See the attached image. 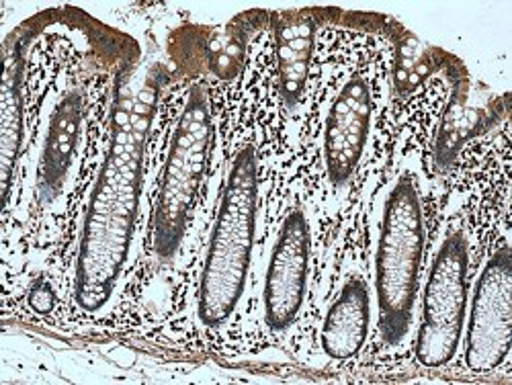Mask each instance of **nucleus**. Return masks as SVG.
<instances>
[{
    "label": "nucleus",
    "instance_id": "f257e3e1",
    "mask_svg": "<svg viewBox=\"0 0 512 385\" xmlns=\"http://www.w3.org/2000/svg\"><path fill=\"white\" fill-rule=\"evenodd\" d=\"M160 82L162 68L152 66L138 84L123 78L117 87L111 136L84 211L74 265V302L84 312L95 314L111 302L130 263Z\"/></svg>",
    "mask_w": 512,
    "mask_h": 385
},
{
    "label": "nucleus",
    "instance_id": "f03ea898",
    "mask_svg": "<svg viewBox=\"0 0 512 385\" xmlns=\"http://www.w3.org/2000/svg\"><path fill=\"white\" fill-rule=\"evenodd\" d=\"M259 177V152L244 142L230 160L203 256L197 318L205 328L230 322L244 299L259 220Z\"/></svg>",
    "mask_w": 512,
    "mask_h": 385
},
{
    "label": "nucleus",
    "instance_id": "7ed1b4c3",
    "mask_svg": "<svg viewBox=\"0 0 512 385\" xmlns=\"http://www.w3.org/2000/svg\"><path fill=\"white\" fill-rule=\"evenodd\" d=\"M424 209L416 177L406 170L381 205L375 246V302L381 340L394 347L414 318L424 261Z\"/></svg>",
    "mask_w": 512,
    "mask_h": 385
},
{
    "label": "nucleus",
    "instance_id": "20e7f679",
    "mask_svg": "<svg viewBox=\"0 0 512 385\" xmlns=\"http://www.w3.org/2000/svg\"><path fill=\"white\" fill-rule=\"evenodd\" d=\"M213 119L205 89L193 84L170 134L152 216L156 259L173 261L185 238L207 173Z\"/></svg>",
    "mask_w": 512,
    "mask_h": 385
},
{
    "label": "nucleus",
    "instance_id": "39448f33",
    "mask_svg": "<svg viewBox=\"0 0 512 385\" xmlns=\"http://www.w3.org/2000/svg\"><path fill=\"white\" fill-rule=\"evenodd\" d=\"M469 242L461 226H451L426 277L416 334V361L422 367L449 365L459 347L467 316Z\"/></svg>",
    "mask_w": 512,
    "mask_h": 385
},
{
    "label": "nucleus",
    "instance_id": "423d86ee",
    "mask_svg": "<svg viewBox=\"0 0 512 385\" xmlns=\"http://www.w3.org/2000/svg\"><path fill=\"white\" fill-rule=\"evenodd\" d=\"M512 340V252L504 242L486 261L465 322V365L474 373L498 369Z\"/></svg>",
    "mask_w": 512,
    "mask_h": 385
},
{
    "label": "nucleus",
    "instance_id": "0eeeda50",
    "mask_svg": "<svg viewBox=\"0 0 512 385\" xmlns=\"http://www.w3.org/2000/svg\"><path fill=\"white\" fill-rule=\"evenodd\" d=\"M312 226L302 205L287 209L269 252L263 314L273 332H287L300 318L310 283Z\"/></svg>",
    "mask_w": 512,
    "mask_h": 385
},
{
    "label": "nucleus",
    "instance_id": "6e6552de",
    "mask_svg": "<svg viewBox=\"0 0 512 385\" xmlns=\"http://www.w3.org/2000/svg\"><path fill=\"white\" fill-rule=\"evenodd\" d=\"M373 123V93L365 72L357 70L334 95L324 123V166L334 189H345L365 156Z\"/></svg>",
    "mask_w": 512,
    "mask_h": 385
},
{
    "label": "nucleus",
    "instance_id": "1a4fd4ad",
    "mask_svg": "<svg viewBox=\"0 0 512 385\" xmlns=\"http://www.w3.org/2000/svg\"><path fill=\"white\" fill-rule=\"evenodd\" d=\"M263 21V11H248L218 27H183L173 41L175 60L211 78L234 80L246 66L250 39Z\"/></svg>",
    "mask_w": 512,
    "mask_h": 385
},
{
    "label": "nucleus",
    "instance_id": "9d476101",
    "mask_svg": "<svg viewBox=\"0 0 512 385\" xmlns=\"http://www.w3.org/2000/svg\"><path fill=\"white\" fill-rule=\"evenodd\" d=\"M82 127L84 91L72 84L54 103L41 140L35 173V193L41 205H52L62 197L80 152Z\"/></svg>",
    "mask_w": 512,
    "mask_h": 385
},
{
    "label": "nucleus",
    "instance_id": "9b49d317",
    "mask_svg": "<svg viewBox=\"0 0 512 385\" xmlns=\"http://www.w3.org/2000/svg\"><path fill=\"white\" fill-rule=\"evenodd\" d=\"M322 13L318 9H302L273 17L279 93L287 111H295L306 95Z\"/></svg>",
    "mask_w": 512,
    "mask_h": 385
},
{
    "label": "nucleus",
    "instance_id": "f8f14e48",
    "mask_svg": "<svg viewBox=\"0 0 512 385\" xmlns=\"http://www.w3.org/2000/svg\"><path fill=\"white\" fill-rule=\"evenodd\" d=\"M371 289L363 275H349L336 291L320 328V347L334 361H349L367 345L371 332Z\"/></svg>",
    "mask_w": 512,
    "mask_h": 385
},
{
    "label": "nucleus",
    "instance_id": "ddd939ff",
    "mask_svg": "<svg viewBox=\"0 0 512 385\" xmlns=\"http://www.w3.org/2000/svg\"><path fill=\"white\" fill-rule=\"evenodd\" d=\"M498 103L482 95L472 82L461 78L451 93L445 107L439 134L435 140V164L449 168L459 156L461 148L484 134L496 121Z\"/></svg>",
    "mask_w": 512,
    "mask_h": 385
},
{
    "label": "nucleus",
    "instance_id": "4468645a",
    "mask_svg": "<svg viewBox=\"0 0 512 385\" xmlns=\"http://www.w3.org/2000/svg\"><path fill=\"white\" fill-rule=\"evenodd\" d=\"M23 74H25V37L13 35L5 44V74H3V103H0V164H3V195L5 207L11 201V187L19 154L25 140V103H23Z\"/></svg>",
    "mask_w": 512,
    "mask_h": 385
},
{
    "label": "nucleus",
    "instance_id": "2eb2a0df",
    "mask_svg": "<svg viewBox=\"0 0 512 385\" xmlns=\"http://www.w3.org/2000/svg\"><path fill=\"white\" fill-rule=\"evenodd\" d=\"M394 60H392V84L400 99L414 95L443 64L447 54L439 48L424 44L414 33L404 27L394 31Z\"/></svg>",
    "mask_w": 512,
    "mask_h": 385
},
{
    "label": "nucleus",
    "instance_id": "dca6fc26",
    "mask_svg": "<svg viewBox=\"0 0 512 385\" xmlns=\"http://www.w3.org/2000/svg\"><path fill=\"white\" fill-rule=\"evenodd\" d=\"M54 304H56V297H54L52 285L48 281H37V285L29 295V306L39 314H48L54 310Z\"/></svg>",
    "mask_w": 512,
    "mask_h": 385
}]
</instances>
